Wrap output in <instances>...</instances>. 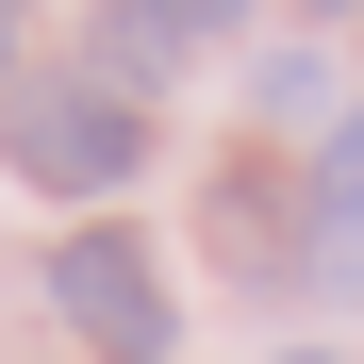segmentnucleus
Segmentation results:
<instances>
[{
    "label": "nucleus",
    "mask_w": 364,
    "mask_h": 364,
    "mask_svg": "<svg viewBox=\"0 0 364 364\" xmlns=\"http://www.w3.org/2000/svg\"><path fill=\"white\" fill-rule=\"evenodd\" d=\"M50 298H67V331H83L100 364H166V331H182V315H166V265H149L116 215L50 249Z\"/></svg>",
    "instance_id": "2"
},
{
    "label": "nucleus",
    "mask_w": 364,
    "mask_h": 364,
    "mask_svg": "<svg viewBox=\"0 0 364 364\" xmlns=\"http://www.w3.org/2000/svg\"><path fill=\"white\" fill-rule=\"evenodd\" d=\"M315 17H331V0H315Z\"/></svg>",
    "instance_id": "6"
},
{
    "label": "nucleus",
    "mask_w": 364,
    "mask_h": 364,
    "mask_svg": "<svg viewBox=\"0 0 364 364\" xmlns=\"http://www.w3.org/2000/svg\"><path fill=\"white\" fill-rule=\"evenodd\" d=\"M298 364H331V348H298Z\"/></svg>",
    "instance_id": "5"
},
{
    "label": "nucleus",
    "mask_w": 364,
    "mask_h": 364,
    "mask_svg": "<svg viewBox=\"0 0 364 364\" xmlns=\"http://www.w3.org/2000/svg\"><path fill=\"white\" fill-rule=\"evenodd\" d=\"M166 17H182V33H215V17H249V0H166Z\"/></svg>",
    "instance_id": "4"
},
{
    "label": "nucleus",
    "mask_w": 364,
    "mask_h": 364,
    "mask_svg": "<svg viewBox=\"0 0 364 364\" xmlns=\"http://www.w3.org/2000/svg\"><path fill=\"white\" fill-rule=\"evenodd\" d=\"M315 232H331V249H364V116H348L331 166H315Z\"/></svg>",
    "instance_id": "3"
},
{
    "label": "nucleus",
    "mask_w": 364,
    "mask_h": 364,
    "mask_svg": "<svg viewBox=\"0 0 364 364\" xmlns=\"http://www.w3.org/2000/svg\"><path fill=\"white\" fill-rule=\"evenodd\" d=\"M133 166H149V116L116 100L100 67H83V83H33V100H17V182H50V199H116Z\"/></svg>",
    "instance_id": "1"
}]
</instances>
